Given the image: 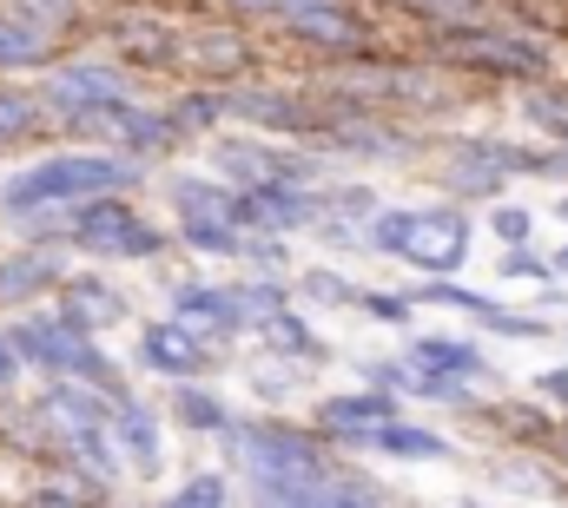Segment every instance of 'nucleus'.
I'll return each instance as SVG.
<instances>
[{"mask_svg": "<svg viewBox=\"0 0 568 508\" xmlns=\"http://www.w3.org/2000/svg\"><path fill=\"white\" fill-rule=\"evenodd\" d=\"M489 232L516 252V245H529V238H536V212H529V205H489Z\"/></svg>", "mask_w": 568, "mask_h": 508, "instance_id": "bb28decb", "label": "nucleus"}, {"mask_svg": "<svg viewBox=\"0 0 568 508\" xmlns=\"http://www.w3.org/2000/svg\"><path fill=\"white\" fill-rule=\"evenodd\" d=\"M489 423H503V436H509L516 449H549V443H556L549 403H503V409H489Z\"/></svg>", "mask_w": 568, "mask_h": 508, "instance_id": "6ab92c4d", "label": "nucleus"}, {"mask_svg": "<svg viewBox=\"0 0 568 508\" xmlns=\"http://www.w3.org/2000/svg\"><path fill=\"white\" fill-rule=\"evenodd\" d=\"M304 291H311L317 304H357V291H351L337 271H311V277H304Z\"/></svg>", "mask_w": 568, "mask_h": 508, "instance_id": "c9c22d12", "label": "nucleus"}, {"mask_svg": "<svg viewBox=\"0 0 568 508\" xmlns=\"http://www.w3.org/2000/svg\"><path fill=\"white\" fill-rule=\"evenodd\" d=\"M232 7H239V13H252V20H278L284 33H291V27H297L317 0H232Z\"/></svg>", "mask_w": 568, "mask_h": 508, "instance_id": "c756f323", "label": "nucleus"}, {"mask_svg": "<svg viewBox=\"0 0 568 508\" xmlns=\"http://www.w3.org/2000/svg\"><path fill=\"white\" fill-rule=\"evenodd\" d=\"M324 219V199L311 185H239V232H297V225H317Z\"/></svg>", "mask_w": 568, "mask_h": 508, "instance_id": "6e6552de", "label": "nucleus"}, {"mask_svg": "<svg viewBox=\"0 0 568 508\" xmlns=\"http://www.w3.org/2000/svg\"><path fill=\"white\" fill-rule=\"evenodd\" d=\"M503 277H529V284H556V264H549V257H536L529 245H516V252H503Z\"/></svg>", "mask_w": 568, "mask_h": 508, "instance_id": "2f4dec72", "label": "nucleus"}, {"mask_svg": "<svg viewBox=\"0 0 568 508\" xmlns=\"http://www.w3.org/2000/svg\"><path fill=\"white\" fill-rule=\"evenodd\" d=\"M73 245H87L100 257H159L165 238L145 225L126 199H87L80 219H73Z\"/></svg>", "mask_w": 568, "mask_h": 508, "instance_id": "39448f33", "label": "nucleus"}, {"mask_svg": "<svg viewBox=\"0 0 568 508\" xmlns=\"http://www.w3.org/2000/svg\"><path fill=\"white\" fill-rule=\"evenodd\" d=\"M53 277V257L33 252V257H13V264H0V297H27V291H40Z\"/></svg>", "mask_w": 568, "mask_h": 508, "instance_id": "a878e982", "label": "nucleus"}, {"mask_svg": "<svg viewBox=\"0 0 568 508\" xmlns=\"http://www.w3.org/2000/svg\"><path fill=\"white\" fill-rule=\"evenodd\" d=\"M219 120V100H185V106H172V132L179 139H192L199 126H212Z\"/></svg>", "mask_w": 568, "mask_h": 508, "instance_id": "f704fd0d", "label": "nucleus"}, {"mask_svg": "<svg viewBox=\"0 0 568 508\" xmlns=\"http://www.w3.org/2000/svg\"><path fill=\"white\" fill-rule=\"evenodd\" d=\"M172 324H185L205 344V337H232L245 324V311H239V291L232 284H179L172 291Z\"/></svg>", "mask_w": 568, "mask_h": 508, "instance_id": "9b49d317", "label": "nucleus"}, {"mask_svg": "<svg viewBox=\"0 0 568 508\" xmlns=\"http://www.w3.org/2000/svg\"><path fill=\"white\" fill-rule=\"evenodd\" d=\"M549 264H556V277H568V245H556V257H549Z\"/></svg>", "mask_w": 568, "mask_h": 508, "instance_id": "79ce46f5", "label": "nucleus"}, {"mask_svg": "<svg viewBox=\"0 0 568 508\" xmlns=\"http://www.w3.org/2000/svg\"><path fill=\"white\" fill-rule=\"evenodd\" d=\"M562 344H568V324H562Z\"/></svg>", "mask_w": 568, "mask_h": 508, "instance_id": "a18cd8bd", "label": "nucleus"}, {"mask_svg": "<svg viewBox=\"0 0 568 508\" xmlns=\"http://www.w3.org/2000/svg\"><path fill=\"white\" fill-rule=\"evenodd\" d=\"M523 120L542 132L549 145H568V80H542L523 93Z\"/></svg>", "mask_w": 568, "mask_h": 508, "instance_id": "aec40b11", "label": "nucleus"}, {"mask_svg": "<svg viewBox=\"0 0 568 508\" xmlns=\"http://www.w3.org/2000/svg\"><path fill=\"white\" fill-rule=\"evenodd\" d=\"M556 219H562V225H568V192H562V199H556Z\"/></svg>", "mask_w": 568, "mask_h": 508, "instance_id": "37998d69", "label": "nucleus"}, {"mask_svg": "<svg viewBox=\"0 0 568 508\" xmlns=\"http://www.w3.org/2000/svg\"><path fill=\"white\" fill-rule=\"evenodd\" d=\"M536 396L556 403V409H568V370H542V377H536Z\"/></svg>", "mask_w": 568, "mask_h": 508, "instance_id": "e433bc0d", "label": "nucleus"}, {"mask_svg": "<svg viewBox=\"0 0 568 508\" xmlns=\"http://www.w3.org/2000/svg\"><path fill=\"white\" fill-rule=\"evenodd\" d=\"M252 502L258 508H384V496L364 476L331 469V476H311V482H252Z\"/></svg>", "mask_w": 568, "mask_h": 508, "instance_id": "1a4fd4ad", "label": "nucleus"}, {"mask_svg": "<svg viewBox=\"0 0 568 508\" xmlns=\"http://www.w3.org/2000/svg\"><path fill=\"white\" fill-rule=\"evenodd\" d=\"M357 304H364L377 324H410V311H417V304H410V291H404V297H384V291H357Z\"/></svg>", "mask_w": 568, "mask_h": 508, "instance_id": "473e14b6", "label": "nucleus"}, {"mask_svg": "<svg viewBox=\"0 0 568 508\" xmlns=\"http://www.w3.org/2000/svg\"><path fill=\"white\" fill-rule=\"evenodd\" d=\"M219 165L225 172H239L245 185H311V159H297V152H272V145H225L219 152Z\"/></svg>", "mask_w": 568, "mask_h": 508, "instance_id": "ddd939ff", "label": "nucleus"}, {"mask_svg": "<svg viewBox=\"0 0 568 508\" xmlns=\"http://www.w3.org/2000/svg\"><path fill=\"white\" fill-rule=\"evenodd\" d=\"M60 317H67L73 331H87V337H93V331L120 324V317H126V304H120V291H113V284H100V277H73V284H67V311H60Z\"/></svg>", "mask_w": 568, "mask_h": 508, "instance_id": "a211bd4d", "label": "nucleus"}, {"mask_svg": "<svg viewBox=\"0 0 568 508\" xmlns=\"http://www.w3.org/2000/svg\"><path fill=\"white\" fill-rule=\"evenodd\" d=\"M47 60V27L27 13H0V67H33Z\"/></svg>", "mask_w": 568, "mask_h": 508, "instance_id": "5701e85b", "label": "nucleus"}, {"mask_svg": "<svg viewBox=\"0 0 568 508\" xmlns=\"http://www.w3.org/2000/svg\"><path fill=\"white\" fill-rule=\"evenodd\" d=\"M33 13H40V27L53 33L60 20H73V0H33Z\"/></svg>", "mask_w": 568, "mask_h": 508, "instance_id": "58836bf2", "label": "nucleus"}, {"mask_svg": "<svg viewBox=\"0 0 568 508\" xmlns=\"http://www.w3.org/2000/svg\"><path fill=\"white\" fill-rule=\"evenodd\" d=\"M33 508H100V502H87V496H73V489H40Z\"/></svg>", "mask_w": 568, "mask_h": 508, "instance_id": "4c0bfd02", "label": "nucleus"}, {"mask_svg": "<svg viewBox=\"0 0 568 508\" xmlns=\"http://www.w3.org/2000/svg\"><path fill=\"white\" fill-rule=\"evenodd\" d=\"M483 331H496V337H516V344H542V337H549V317H536V311H509V304H503V311H496Z\"/></svg>", "mask_w": 568, "mask_h": 508, "instance_id": "cd10ccee", "label": "nucleus"}, {"mask_svg": "<svg viewBox=\"0 0 568 508\" xmlns=\"http://www.w3.org/2000/svg\"><path fill=\"white\" fill-rule=\"evenodd\" d=\"M165 508H225V476H192Z\"/></svg>", "mask_w": 568, "mask_h": 508, "instance_id": "7c9ffc66", "label": "nucleus"}, {"mask_svg": "<svg viewBox=\"0 0 568 508\" xmlns=\"http://www.w3.org/2000/svg\"><path fill=\"white\" fill-rule=\"evenodd\" d=\"M364 449H377V456H390V463H443L449 456V436H436L424 423H384V429H371V443Z\"/></svg>", "mask_w": 568, "mask_h": 508, "instance_id": "dca6fc26", "label": "nucleus"}, {"mask_svg": "<svg viewBox=\"0 0 568 508\" xmlns=\"http://www.w3.org/2000/svg\"><path fill=\"white\" fill-rule=\"evenodd\" d=\"M172 409H179V416H185L192 429H232V409H225V403H219L212 389H192V383H185V389L172 396Z\"/></svg>", "mask_w": 568, "mask_h": 508, "instance_id": "393cba45", "label": "nucleus"}, {"mask_svg": "<svg viewBox=\"0 0 568 508\" xmlns=\"http://www.w3.org/2000/svg\"><path fill=\"white\" fill-rule=\"evenodd\" d=\"M436 53L469 73V80H509V87H542L556 80V40L536 27H509V20H463L436 33Z\"/></svg>", "mask_w": 568, "mask_h": 508, "instance_id": "f257e3e1", "label": "nucleus"}, {"mask_svg": "<svg viewBox=\"0 0 568 508\" xmlns=\"http://www.w3.org/2000/svg\"><path fill=\"white\" fill-rule=\"evenodd\" d=\"M13 350H20V364H40V370H53V377H87V383H113V364H106V350L87 337V331H73L67 317H20L13 331ZM126 396V389H120Z\"/></svg>", "mask_w": 568, "mask_h": 508, "instance_id": "7ed1b4c3", "label": "nucleus"}, {"mask_svg": "<svg viewBox=\"0 0 568 508\" xmlns=\"http://www.w3.org/2000/svg\"><path fill=\"white\" fill-rule=\"evenodd\" d=\"M410 304H443V311H463V317H476V324H489V317L503 311L489 291H469V284H456V277H424V284L410 291Z\"/></svg>", "mask_w": 568, "mask_h": 508, "instance_id": "412c9836", "label": "nucleus"}, {"mask_svg": "<svg viewBox=\"0 0 568 508\" xmlns=\"http://www.w3.org/2000/svg\"><path fill=\"white\" fill-rule=\"evenodd\" d=\"M549 456H556V463H568V423H556V443H549Z\"/></svg>", "mask_w": 568, "mask_h": 508, "instance_id": "a19ab883", "label": "nucleus"}, {"mask_svg": "<svg viewBox=\"0 0 568 508\" xmlns=\"http://www.w3.org/2000/svg\"><path fill=\"white\" fill-rule=\"evenodd\" d=\"M33 126H40V100H27V93H0V145H7V139H27Z\"/></svg>", "mask_w": 568, "mask_h": 508, "instance_id": "c85d7f7f", "label": "nucleus"}, {"mask_svg": "<svg viewBox=\"0 0 568 508\" xmlns=\"http://www.w3.org/2000/svg\"><path fill=\"white\" fill-rule=\"evenodd\" d=\"M20 377V350H13V337L0 331V383H13Z\"/></svg>", "mask_w": 568, "mask_h": 508, "instance_id": "ea45409f", "label": "nucleus"}, {"mask_svg": "<svg viewBox=\"0 0 568 508\" xmlns=\"http://www.w3.org/2000/svg\"><path fill=\"white\" fill-rule=\"evenodd\" d=\"M404 7H417L424 20H436V27H463L483 0H404Z\"/></svg>", "mask_w": 568, "mask_h": 508, "instance_id": "72a5a7b5", "label": "nucleus"}, {"mask_svg": "<svg viewBox=\"0 0 568 508\" xmlns=\"http://www.w3.org/2000/svg\"><path fill=\"white\" fill-rule=\"evenodd\" d=\"M140 165L133 159H113V152H60V159H40L27 172H13L0 185V212L13 219H33L47 205H87V199H120V185H133Z\"/></svg>", "mask_w": 568, "mask_h": 508, "instance_id": "f03ea898", "label": "nucleus"}, {"mask_svg": "<svg viewBox=\"0 0 568 508\" xmlns=\"http://www.w3.org/2000/svg\"><path fill=\"white\" fill-rule=\"evenodd\" d=\"M404 364L417 377H456V383H489V357L469 344V337H449V331H424L404 344Z\"/></svg>", "mask_w": 568, "mask_h": 508, "instance_id": "f8f14e48", "label": "nucleus"}, {"mask_svg": "<svg viewBox=\"0 0 568 508\" xmlns=\"http://www.w3.org/2000/svg\"><path fill=\"white\" fill-rule=\"evenodd\" d=\"M140 364L159 370V377H192V370L205 364V344H199L185 324H152L140 337Z\"/></svg>", "mask_w": 568, "mask_h": 508, "instance_id": "2eb2a0df", "label": "nucleus"}, {"mask_svg": "<svg viewBox=\"0 0 568 508\" xmlns=\"http://www.w3.org/2000/svg\"><path fill=\"white\" fill-rule=\"evenodd\" d=\"M113 443L126 449V463H133L140 476H159V463H165V436H159V416L145 409L140 396H120V403H113Z\"/></svg>", "mask_w": 568, "mask_h": 508, "instance_id": "4468645a", "label": "nucleus"}, {"mask_svg": "<svg viewBox=\"0 0 568 508\" xmlns=\"http://www.w3.org/2000/svg\"><path fill=\"white\" fill-rule=\"evenodd\" d=\"M245 120H258V126H272V132H304L311 126V113H304V100H291V93H239L232 100Z\"/></svg>", "mask_w": 568, "mask_h": 508, "instance_id": "4be33fe9", "label": "nucleus"}, {"mask_svg": "<svg viewBox=\"0 0 568 508\" xmlns=\"http://www.w3.org/2000/svg\"><path fill=\"white\" fill-rule=\"evenodd\" d=\"M133 93H126V80L113 73V67H93V60H80V67H60L53 80H47V106L67 120V126H93V120H106L113 106H126Z\"/></svg>", "mask_w": 568, "mask_h": 508, "instance_id": "0eeeda50", "label": "nucleus"}, {"mask_svg": "<svg viewBox=\"0 0 568 508\" xmlns=\"http://www.w3.org/2000/svg\"><path fill=\"white\" fill-rule=\"evenodd\" d=\"M456 508H489V502H456Z\"/></svg>", "mask_w": 568, "mask_h": 508, "instance_id": "c03bdc74", "label": "nucleus"}, {"mask_svg": "<svg viewBox=\"0 0 568 508\" xmlns=\"http://www.w3.org/2000/svg\"><path fill=\"white\" fill-rule=\"evenodd\" d=\"M443 185H449L456 199H496L509 179H503V172H496V165L469 145V132H463V139L449 145V159H443Z\"/></svg>", "mask_w": 568, "mask_h": 508, "instance_id": "f3484780", "label": "nucleus"}, {"mask_svg": "<svg viewBox=\"0 0 568 508\" xmlns=\"http://www.w3.org/2000/svg\"><path fill=\"white\" fill-rule=\"evenodd\" d=\"M239 463L252 469V482H311L324 469H337L324 456V443L311 429H291V423H258L239 436Z\"/></svg>", "mask_w": 568, "mask_h": 508, "instance_id": "20e7f679", "label": "nucleus"}, {"mask_svg": "<svg viewBox=\"0 0 568 508\" xmlns=\"http://www.w3.org/2000/svg\"><path fill=\"white\" fill-rule=\"evenodd\" d=\"M258 331L272 337V350H284V357H297V364H317V357H324V344H317V331H311L304 317H291V311H278V317H265Z\"/></svg>", "mask_w": 568, "mask_h": 508, "instance_id": "b1692460", "label": "nucleus"}, {"mask_svg": "<svg viewBox=\"0 0 568 508\" xmlns=\"http://www.w3.org/2000/svg\"><path fill=\"white\" fill-rule=\"evenodd\" d=\"M397 423V396L390 389H351V396H324L317 403V429L337 436V443H371V429Z\"/></svg>", "mask_w": 568, "mask_h": 508, "instance_id": "9d476101", "label": "nucleus"}, {"mask_svg": "<svg viewBox=\"0 0 568 508\" xmlns=\"http://www.w3.org/2000/svg\"><path fill=\"white\" fill-rule=\"evenodd\" d=\"M404 264H417L424 277H456L469 264V219L456 205H417L410 238H404Z\"/></svg>", "mask_w": 568, "mask_h": 508, "instance_id": "423d86ee", "label": "nucleus"}]
</instances>
